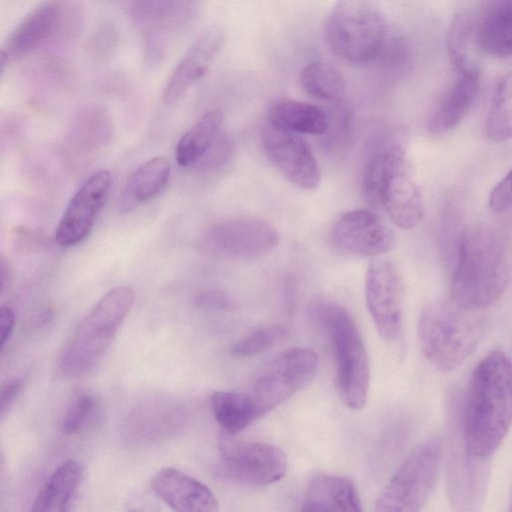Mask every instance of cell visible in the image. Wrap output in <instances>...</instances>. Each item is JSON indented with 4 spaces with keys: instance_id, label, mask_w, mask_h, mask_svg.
I'll list each match as a JSON object with an SVG mask.
<instances>
[{
    "instance_id": "cell-11",
    "label": "cell",
    "mask_w": 512,
    "mask_h": 512,
    "mask_svg": "<svg viewBox=\"0 0 512 512\" xmlns=\"http://www.w3.org/2000/svg\"><path fill=\"white\" fill-rule=\"evenodd\" d=\"M318 356L311 348L294 347L277 355L254 382L251 395L263 416L307 385L315 376Z\"/></svg>"
},
{
    "instance_id": "cell-43",
    "label": "cell",
    "mask_w": 512,
    "mask_h": 512,
    "mask_svg": "<svg viewBox=\"0 0 512 512\" xmlns=\"http://www.w3.org/2000/svg\"><path fill=\"white\" fill-rule=\"evenodd\" d=\"M510 510L512 511V487H511V494H510V502H509Z\"/></svg>"
},
{
    "instance_id": "cell-21",
    "label": "cell",
    "mask_w": 512,
    "mask_h": 512,
    "mask_svg": "<svg viewBox=\"0 0 512 512\" xmlns=\"http://www.w3.org/2000/svg\"><path fill=\"white\" fill-rule=\"evenodd\" d=\"M301 511H361L354 482L345 476L315 474L309 481Z\"/></svg>"
},
{
    "instance_id": "cell-24",
    "label": "cell",
    "mask_w": 512,
    "mask_h": 512,
    "mask_svg": "<svg viewBox=\"0 0 512 512\" xmlns=\"http://www.w3.org/2000/svg\"><path fill=\"white\" fill-rule=\"evenodd\" d=\"M384 140L370 156L362 175L363 197L373 207H380V191L386 175L393 167L406 160L405 130L398 128Z\"/></svg>"
},
{
    "instance_id": "cell-25",
    "label": "cell",
    "mask_w": 512,
    "mask_h": 512,
    "mask_svg": "<svg viewBox=\"0 0 512 512\" xmlns=\"http://www.w3.org/2000/svg\"><path fill=\"white\" fill-rule=\"evenodd\" d=\"M267 122L296 134L323 135L329 128V118L322 109L287 98L270 105Z\"/></svg>"
},
{
    "instance_id": "cell-19",
    "label": "cell",
    "mask_w": 512,
    "mask_h": 512,
    "mask_svg": "<svg viewBox=\"0 0 512 512\" xmlns=\"http://www.w3.org/2000/svg\"><path fill=\"white\" fill-rule=\"evenodd\" d=\"M155 494L169 507L179 512H210L218 509L213 492L200 480L167 467L150 480Z\"/></svg>"
},
{
    "instance_id": "cell-37",
    "label": "cell",
    "mask_w": 512,
    "mask_h": 512,
    "mask_svg": "<svg viewBox=\"0 0 512 512\" xmlns=\"http://www.w3.org/2000/svg\"><path fill=\"white\" fill-rule=\"evenodd\" d=\"M488 206L495 213H503L512 207V168L490 192Z\"/></svg>"
},
{
    "instance_id": "cell-29",
    "label": "cell",
    "mask_w": 512,
    "mask_h": 512,
    "mask_svg": "<svg viewBox=\"0 0 512 512\" xmlns=\"http://www.w3.org/2000/svg\"><path fill=\"white\" fill-rule=\"evenodd\" d=\"M170 177V164L156 156L139 166L128 178L123 193L126 207L145 203L155 198L166 188Z\"/></svg>"
},
{
    "instance_id": "cell-13",
    "label": "cell",
    "mask_w": 512,
    "mask_h": 512,
    "mask_svg": "<svg viewBox=\"0 0 512 512\" xmlns=\"http://www.w3.org/2000/svg\"><path fill=\"white\" fill-rule=\"evenodd\" d=\"M203 242L208 250L222 256L255 259L277 247L279 234L274 226L264 220L229 219L208 228Z\"/></svg>"
},
{
    "instance_id": "cell-22",
    "label": "cell",
    "mask_w": 512,
    "mask_h": 512,
    "mask_svg": "<svg viewBox=\"0 0 512 512\" xmlns=\"http://www.w3.org/2000/svg\"><path fill=\"white\" fill-rule=\"evenodd\" d=\"M478 48L495 57L512 55V0H487L475 25Z\"/></svg>"
},
{
    "instance_id": "cell-28",
    "label": "cell",
    "mask_w": 512,
    "mask_h": 512,
    "mask_svg": "<svg viewBox=\"0 0 512 512\" xmlns=\"http://www.w3.org/2000/svg\"><path fill=\"white\" fill-rule=\"evenodd\" d=\"M223 123L219 110L204 113L179 139L175 160L181 167H190L201 161L214 145Z\"/></svg>"
},
{
    "instance_id": "cell-5",
    "label": "cell",
    "mask_w": 512,
    "mask_h": 512,
    "mask_svg": "<svg viewBox=\"0 0 512 512\" xmlns=\"http://www.w3.org/2000/svg\"><path fill=\"white\" fill-rule=\"evenodd\" d=\"M310 313L329 335L339 397L350 409H361L369 392L370 363L354 319L342 306L324 300L313 302Z\"/></svg>"
},
{
    "instance_id": "cell-34",
    "label": "cell",
    "mask_w": 512,
    "mask_h": 512,
    "mask_svg": "<svg viewBox=\"0 0 512 512\" xmlns=\"http://www.w3.org/2000/svg\"><path fill=\"white\" fill-rule=\"evenodd\" d=\"M466 232L459 211L449 204L444 210L441 228L442 250L449 269L456 259Z\"/></svg>"
},
{
    "instance_id": "cell-7",
    "label": "cell",
    "mask_w": 512,
    "mask_h": 512,
    "mask_svg": "<svg viewBox=\"0 0 512 512\" xmlns=\"http://www.w3.org/2000/svg\"><path fill=\"white\" fill-rule=\"evenodd\" d=\"M80 0H42L15 26L1 48V68L40 49L68 43L84 25Z\"/></svg>"
},
{
    "instance_id": "cell-8",
    "label": "cell",
    "mask_w": 512,
    "mask_h": 512,
    "mask_svg": "<svg viewBox=\"0 0 512 512\" xmlns=\"http://www.w3.org/2000/svg\"><path fill=\"white\" fill-rule=\"evenodd\" d=\"M202 0H131L129 15L142 38L147 68L159 65L196 21Z\"/></svg>"
},
{
    "instance_id": "cell-6",
    "label": "cell",
    "mask_w": 512,
    "mask_h": 512,
    "mask_svg": "<svg viewBox=\"0 0 512 512\" xmlns=\"http://www.w3.org/2000/svg\"><path fill=\"white\" fill-rule=\"evenodd\" d=\"M388 34L377 0H337L324 24V38L331 52L352 64L376 60Z\"/></svg>"
},
{
    "instance_id": "cell-17",
    "label": "cell",
    "mask_w": 512,
    "mask_h": 512,
    "mask_svg": "<svg viewBox=\"0 0 512 512\" xmlns=\"http://www.w3.org/2000/svg\"><path fill=\"white\" fill-rule=\"evenodd\" d=\"M224 42L225 33L216 26L205 29L195 38L166 80L162 92L165 104L177 103L205 76Z\"/></svg>"
},
{
    "instance_id": "cell-30",
    "label": "cell",
    "mask_w": 512,
    "mask_h": 512,
    "mask_svg": "<svg viewBox=\"0 0 512 512\" xmlns=\"http://www.w3.org/2000/svg\"><path fill=\"white\" fill-rule=\"evenodd\" d=\"M303 89L312 97L331 103H339L346 93L342 74L325 62H312L300 72Z\"/></svg>"
},
{
    "instance_id": "cell-23",
    "label": "cell",
    "mask_w": 512,
    "mask_h": 512,
    "mask_svg": "<svg viewBox=\"0 0 512 512\" xmlns=\"http://www.w3.org/2000/svg\"><path fill=\"white\" fill-rule=\"evenodd\" d=\"M184 421L177 404L155 401L135 409L125 423V434L134 441H153L173 433Z\"/></svg>"
},
{
    "instance_id": "cell-2",
    "label": "cell",
    "mask_w": 512,
    "mask_h": 512,
    "mask_svg": "<svg viewBox=\"0 0 512 512\" xmlns=\"http://www.w3.org/2000/svg\"><path fill=\"white\" fill-rule=\"evenodd\" d=\"M509 275L503 240L489 230L466 232L450 268L451 299L464 308L483 310L502 296Z\"/></svg>"
},
{
    "instance_id": "cell-3",
    "label": "cell",
    "mask_w": 512,
    "mask_h": 512,
    "mask_svg": "<svg viewBox=\"0 0 512 512\" xmlns=\"http://www.w3.org/2000/svg\"><path fill=\"white\" fill-rule=\"evenodd\" d=\"M134 291L126 285L108 291L81 320L57 361V374L75 378L91 370L103 357L132 309Z\"/></svg>"
},
{
    "instance_id": "cell-12",
    "label": "cell",
    "mask_w": 512,
    "mask_h": 512,
    "mask_svg": "<svg viewBox=\"0 0 512 512\" xmlns=\"http://www.w3.org/2000/svg\"><path fill=\"white\" fill-rule=\"evenodd\" d=\"M365 299L380 337L395 340L402 327L404 287L396 264L384 255L374 257L368 265Z\"/></svg>"
},
{
    "instance_id": "cell-36",
    "label": "cell",
    "mask_w": 512,
    "mask_h": 512,
    "mask_svg": "<svg viewBox=\"0 0 512 512\" xmlns=\"http://www.w3.org/2000/svg\"><path fill=\"white\" fill-rule=\"evenodd\" d=\"M95 408L96 401L91 394L86 392L77 394L62 417V432L67 435L79 433L92 418Z\"/></svg>"
},
{
    "instance_id": "cell-15",
    "label": "cell",
    "mask_w": 512,
    "mask_h": 512,
    "mask_svg": "<svg viewBox=\"0 0 512 512\" xmlns=\"http://www.w3.org/2000/svg\"><path fill=\"white\" fill-rule=\"evenodd\" d=\"M111 184L110 172L100 170L81 185L57 225L55 241L60 247L78 245L89 236L108 199Z\"/></svg>"
},
{
    "instance_id": "cell-1",
    "label": "cell",
    "mask_w": 512,
    "mask_h": 512,
    "mask_svg": "<svg viewBox=\"0 0 512 512\" xmlns=\"http://www.w3.org/2000/svg\"><path fill=\"white\" fill-rule=\"evenodd\" d=\"M462 439L470 456L486 460L512 425V362L494 350L476 366L462 413Z\"/></svg>"
},
{
    "instance_id": "cell-20",
    "label": "cell",
    "mask_w": 512,
    "mask_h": 512,
    "mask_svg": "<svg viewBox=\"0 0 512 512\" xmlns=\"http://www.w3.org/2000/svg\"><path fill=\"white\" fill-rule=\"evenodd\" d=\"M456 77L433 110L428 129L440 135L456 128L471 110L479 91L480 74L477 67L456 70Z\"/></svg>"
},
{
    "instance_id": "cell-42",
    "label": "cell",
    "mask_w": 512,
    "mask_h": 512,
    "mask_svg": "<svg viewBox=\"0 0 512 512\" xmlns=\"http://www.w3.org/2000/svg\"><path fill=\"white\" fill-rule=\"evenodd\" d=\"M54 313L51 308H45L37 313L32 319L33 325L41 327L49 323L53 319Z\"/></svg>"
},
{
    "instance_id": "cell-39",
    "label": "cell",
    "mask_w": 512,
    "mask_h": 512,
    "mask_svg": "<svg viewBox=\"0 0 512 512\" xmlns=\"http://www.w3.org/2000/svg\"><path fill=\"white\" fill-rule=\"evenodd\" d=\"M195 303L199 306L224 309L230 305V301L225 294L217 290H205L198 293L195 297Z\"/></svg>"
},
{
    "instance_id": "cell-35",
    "label": "cell",
    "mask_w": 512,
    "mask_h": 512,
    "mask_svg": "<svg viewBox=\"0 0 512 512\" xmlns=\"http://www.w3.org/2000/svg\"><path fill=\"white\" fill-rule=\"evenodd\" d=\"M119 31L109 20H103L92 31L88 53L97 62H106L115 54L119 45Z\"/></svg>"
},
{
    "instance_id": "cell-9",
    "label": "cell",
    "mask_w": 512,
    "mask_h": 512,
    "mask_svg": "<svg viewBox=\"0 0 512 512\" xmlns=\"http://www.w3.org/2000/svg\"><path fill=\"white\" fill-rule=\"evenodd\" d=\"M442 445L430 438L417 445L399 465L375 502L382 512H416L428 501L439 475Z\"/></svg>"
},
{
    "instance_id": "cell-41",
    "label": "cell",
    "mask_w": 512,
    "mask_h": 512,
    "mask_svg": "<svg viewBox=\"0 0 512 512\" xmlns=\"http://www.w3.org/2000/svg\"><path fill=\"white\" fill-rule=\"evenodd\" d=\"M13 271L9 262L1 256L0 258V283H1V295H4L9 291L13 284Z\"/></svg>"
},
{
    "instance_id": "cell-33",
    "label": "cell",
    "mask_w": 512,
    "mask_h": 512,
    "mask_svg": "<svg viewBox=\"0 0 512 512\" xmlns=\"http://www.w3.org/2000/svg\"><path fill=\"white\" fill-rule=\"evenodd\" d=\"M286 335V330L278 324H271L254 329L232 346V353L239 357H251L265 352L279 343Z\"/></svg>"
},
{
    "instance_id": "cell-4",
    "label": "cell",
    "mask_w": 512,
    "mask_h": 512,
    "mask_svg": "<svg viewBox=\"0 0 512 512\" xmlns=\"http://www.w3.org/2000/svg\"><path fill=\"white\" fill-rule=\"evenodd\" d=\"M477 312L452 299L433 302L422 310L417 327L420 347L438 370H453L473 353L485 327Z\"/></svg>"
},
{
    "instance_id": "cell-31",
    "label": "cell",
    "mask_w": 512,
    "mask_h": 512,
    "mask_svg": "<svg viewBox=\"0 0 512 512\" xmlns=\"http://www.w3.org/2000/svg\"><path fill=\"white\" fill-rule=\"evenodd\" d=\"M486 137L502 142L512 139V71L497 83L485 123Z\"/></svg>"
},
{
    "instance_id": "cell-26",
    "label": "cell",
    "mask_w": 512,
    "mask_h": 512,
    "mask_svg": "<svg viewBox=\"0 0 512 512\" xmlns=\"http://www.w3.org/2000/svg\"><path fill=\"white\" fill-rule=\"evenodd\" d=\"M81 475L82 468L76 460L62 462L37 494L31 510L67 511L79 487Z\"/></svg>"
},
{
    "instance_id": "cell-32",
    "label": "cell",
    "mask_w": 512,
    "mask_h": 512,
    "mask_svg": "<svg viewBox=\"0 0 512 512\" xmlns=\"http://www.w3.org/2000/svg\"><path fill=\"white\" fill-rule=\"evenodd\" d=\"M475 38V23L467 12L458 13L448 30L447 52L455 71L475 68L471 46Z\"/></svg>"
},
{
    "instance_id": "cell-38",
    "label": "cell",
    "mask_w": 512,
    "mask_h": 512,
    "mask_svg": "<svg viewBox=\"0 0 512 512\" xmlns=\"http://www.w3.org/2000/svg\"><path fill=\"white\" fill-rule=\"evenodd\" d=\"M22 387L23 382L18 378L9 379L2 383L0 390V413L2 417H4L14 404Z\"/></svg>"
},
{
    "instance_id": "cell-18",
    "label": "cell",
    "mask_w": 512,
    "mask_h": 512,
    "mask_svg": "<svg viewBox=\"0 0 512 512\" xmlns=\"http://www.w3.org/2000/svg\"><path fill=\"white\" fill-rule=\"evenodd\" d=\"M380 206L385 209L391 222L401 229H412L422 221V194L409 172L406 160L393 167L384 178Z\"/></svg>"
},
{
    "instance_id": "cell-16",
    "label": "cell",
    "mask_w": 512,
    "mask_h": 512,
    "mask_svg": "<svg viewBox=\"0 0 512 512\" xmlns=\"http://www.w3.org/2000/svg\"><path fill=\"white\" fill-rule=\"evenodd\" d=\"M330 240L343 253L372 258L386 254L395 244L391 228L377 213L367 209L343 214L334 223Z\"/></svg>"
},
{
    "instance_id": "cell-40",
    "label": "cell",
    "mask_w": 512,
    "mask_h": 512,
    "mask_svg": "<svg viewBox=\"0 0 512 512\" xmlns=\"http://www.w3.org/2000/svg\"><path fill=\"white\" fill-rule=\"evenodd\" d=\"M15 324V315L13 310L6 305L0 308V336H1V350L4 349L6 342L9 340Z\"/></svg>"
},
{
    "instance_id": "cell-14",
    "label": "cell",
    "mask_w": 512,
    "mask_h": 512,
    "mask_svg": "<svg viewBox=\"0 0 512 512\" xmlns=\"http://www.w3.org/2000/svg\"><path fill=\"white\" fill-rule=\"evenodd\" d=\"M261 142L268 159L289 182L304 190L319 186L321 171L317 160L298 134L266 122Z\"/></svg>"
},
{
    "instance_id": "cell-10",
    "label": "cell",
    "mask_w": 512,
    "mask_h": 512,
    "mask_svg": "<svg viewBox=\"0 0 512 512\" xmlns=\"http://www.w3.org/2000/svg\"><path fill=\"white\" fill-rule=\"evenodd\" d=\"M219 474L248 486H267L281 480L287 470L285 453L275 445L224 435L219 442Z\"/></svg>"
},
{
    "instance_id": "cell-27",
    "label": "cell",
    "mask_w": 512,
    "mask_h": 512,
    "mask_svg": "<svg viewBox=\"0 0 512 512\" xmlns=\"http://www.w3.org/2000/svg\"><path fill=\"white\" fill-rule=\"evenodd\" d=\"M213 416L226 434L235 435L261 417L251 394L216 391L210 396Z\"/></svg>"
}]
</instances>
